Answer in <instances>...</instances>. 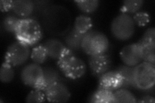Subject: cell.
Listing matches in <instances>:
<instances>
[{
	"mask_svg": "<svg viewBox=\"0 0 155 103\" xmlns=\"http://www.w3.org/2000/svg\"><path fill=\"white\" fill-rule=\"evenodd\" d=\"M57 66L63 75L71 80L80 79L87 71L85 62L67 48L57 60Z\"/></svg>",
	"mask_w": 155,
	"mask_h": 103,
	"instance_id": "1",
	"label": "cell"
},
{
	"mask_svg": "<svg viewBox=\"0 0 155 103\" xmlns=\"http://www.w3.org/2000/svg\"><path fill=\"white\" fill-rule=\"evenodd\" d=\"M16 40L28 47L36 45L43 37L42 28L36 19L27 18L20 19L16 29Z\"/></svg>",
	"mask_w": 155,
	"mask_h": 103,
	"instance_id": "2",
	"label": "cell"
},
{
	"mask_svg": "<svg viewBox=\"0 0 155 103\" xmlns=\"http://www.w3.org/2000/svg\"><path fill=\"white\" fill-rule=\"evenodd\" d=\"M109 46L107 37L104 33L92 29L86 33L82 41V50L88 56L107 52Z\"/></svg>",
	"mask_w": 155,
	"mask_h": 103,
	"instance_id": "3",
	"label": "cell"
},
{
	"mask_svg": "<svg viewBox=\"0 0 155 103\" xmlns=\"http://www.w3.org/2000/svg\"><path fill=\"white\" fill-rule=\"evenodd\" d=\"M135 23L129 14H120L116 16L110 24L113 36L118 40L125 41L131 38L135 31Z\"/></svg>",
	"mask_w": 155,
	"mask_h": 103,
	"instance_id": "4",
	"label": "cell"
},
{
	"mask_svg": "<svg viewBox=\"0 0 155 103\" xmlns=\"http://www.w3.org/2000/svg\"><path fill=\"white\" fill-rule=\"evenodd\" d=\"M134 81L137 89L148 90L155 83V65L142 62L134 66Z\"/></svg>",
	"mask_w": 155,
	"mask_h": 103,
	"instance_id": "5",
	"label": "cell"
},
{
	"mask_svg": "<svg viewBox=\"0 0 155 103\" xmlns=\"http://www.w3.org/2000/svg\"><path fill=\"white\" fill-rule=\"evenodd\" d=\"M21 79L24 85L34 89L44 91L43 67L36 63H31L24 66L21 72Z\"/></svg>",
	"mask_w": 155,
	"mask_h": 103,
	"instance_id": "6",
	"label": "cell"
},
{
	"mask_svg": "<svg viewBox=\"0 0 155 103\" xmlns=\"http://www.w3.org/2000/svg\"><path fill=\"white\" fill-rule=\"evenodd\" d=\"M30 47L18 41L10 45L5 55V61L16 67L23 65L31 56Z\"/></svg>",
	"mask_w": 155,
	"mask_h": 103,
	"instance_id": "7",
	"label": "cell"
},
{
	"mask_svg": "<svg viewBox=\"0 0 155 103\" xmlns=\"http://www.w3.org/2000/svg\"><path fill=\"white\" fill-rule=\"evenodd\" d=\"M142 60L145 62L155 65V29L154 27L148 28L142 37L137 42Z\"/></svg>",
	"mask_w": 155,
	"mask_h": 103,
	"instance_id": "8",
	"label": "cell"
},
{
	"mask_svg": "<svg viewBox=\"0 0 155 103\" xmlns=\"http://www.w3.org/2000/svg\"><path fill=\"white\" fill-rule=\"evenodd\" d=\"M88 63L92 75L99 78L110 70L112 66V59L107 52H104L90 56Z\"/></svg>",
	"mask_w": 155,
	"mask_h": 103,
	"instance_id": "9",
	"label": "cell"
},
{
	"mask_svg": "<svg viewBox=\"0 0 155 103\" xmlns=\"http://www.w3.org/2000/svg\"><path fill=\"white\" fill-rule=\"evenodd\" d=\"M47 101L51 102H66L71 99V92L62 82L58 81L46 88L43 91Z\"/></svg>",
	"mask_w": 155,
	"mask_h": 103,
	"instance_id": "10",
	"label": "cell"
},
{
	"mask_svg": "<svg viewBox=\"0 0 155 103\" xmlns=\"http://www.w3.org/2000/svg\"><path fill=\"white\" fill-rule=\"evenodd\" d=\"M120 56L124 65L129 66H137L143 61L141 51L137 43L123 47L120 52Z\"/></svg>",
	"mask_w": 155,
	"mask_h": 103,
	"instance_id": "11",
	"label": "cell"
},
{
	"mask_svg": "<svg viewBox=\"0 0 155 103\" xmlns=\"http://www.w3.org/2000/svg\"><path fill=\"white\" fill-rule=\"evenodd\" d=\"M123 79L116 70H109L98 78V88L110 91H115L122 88Z\"/></svg>",
	"mask_w": 155,
	"mask_h": 103,
	"instance_id": "12",
	"label": "cell"
},
{
	"mask_svg": "<svg viewBox=\"0 0 155 103\" xmlns=\"http://www.w3.org/2000/svg\"><path fill=\"white\" fill-rule=\"evenodd\" d=\"M42 44L46 49L48 57L53 60H59L67 48L60 40L54 38L48 39Z\"/></svg>",
	"mask_w": 155,
	"mask_h": 103,
	"instance_id": "13",
	"label": "cell"
},
{
	"mask_svg": "<svg viewBox=\"0 0 155 103\" xmlns=\"http://www.w3.org/2000/svg\"><path fill=\"white\" fill-rule=\"evenodd\" d=\"M35 3L31 0H16L13 2L12 11L17 16L27 18L35 11Z\"/></svg>",
	"mask_w": 155,
	"mask_h": 103,
	"instance_id": "14",
	"label": "cell"
},
{
	"mask_svg": "<svg viewBox=\"0 0 155 103\" xmlns=\"http://www.w3.org/2000/svg\"><path fill=\"white\" fill-rule=\"evenodd\" d=\"M84 35L76 31L74 28H72L65 37V45L74 52L80 50Z\"/></svg>",
	"mask_w": 155,
	"mask_h": 103,
	"instance_id": "15",
	"label": "cell"
},
{
	"mask_svg": "<svg viewBox=\"0 0 155 103\" xmlns=\"http://www.w3.org/2000/svg\"><path fill=\"white\" fill-rule=\"evenodd\" d=\"M123 79V84L122 88H128L132 87L137 89L134 81V66H129L125 65H120L116 68Z\"/></svg>",
	"mask_w": 155,
	"mask_h": 103,
	"instance_id": "16",
	"label": "cell"
},
{
	"mask_svg": "<svg viewBox=\"0 0 155 103\" xmlns=\"http://www.w3.org/2000/svg\"><path fill=\"white\" fill-rule=\"evenodd\" d=\"M88 101L94 103H113V92L98 88L91 95Z\"/></svg>",
	"mask_w": 155,
	"mask_h": 103,
	"instance_id": "17",
	"label": "cell"
},
{
	"mask_svg": "<svg viewBox=\"0 0 155 103\" xmlns=\"http://www.w3.org/2000/svg\"><path fill=\"white\" fill-rule=\"evenodd\" d=\"M137 98L127 88H120L113 92V102L114 103H135Z\"/></svg>",
	"mask_w": 155,
	"mask_h": 103,
	"instance_id": "18",
	"label": "cell"
},
{
	"mask_svg": "<svg viewBox=\"0 0 155 103\" xmlns=\"http://www.w3.org/2000/svg\"><path fill=\"white\" fill-rule=\"evenodd\" d=\"M93 21L92 19L86 15H80L76 17L74 24V28L76 31L82 34H85L93 28Z\"/></svg>",
	"mask_w": 155,
	"mask_h": 103,
	"instance_id": "19",
	"label": "cell"
},
{
	"mask_svg": "<svg viewBox=\"0 0 155 103\" xmlns=\"http://www.w3.org/2000/svg\"><path fill=\"white\" fill-rule=\"evenodd\" d=\"M43 81L45 89L46 88L56 82L60 81V76L58 71L54 68L46 66L43 67Z\"/></svg>",
	"mask_w": 155,
	"mask_h": 103,
	"instance_id": "20",
	"label": "cell"
},
{
	"mask_svg": "<svg viewBox=\"0 0 155 103\" xmlns=\"http://www.w3.org/2000/svg\"><path fill=\"white\" fill-rule=\"evenodd\" d=\"M48 56L46 49L43 44L37 45L32 48L31 52V58L32 61L38 65L44 63L48 59Z\"/></svg>",
	"mask_w": 155,
	"mask_h": 103,
	"instance_id": "21",
	"label": "cell"
},
{
	"mask_svg": "<svg viewBox=\"0 0 155 103\" xmlns=\"http://www.w3.org/2000/svg\"><path fill=\"white\" fill-rule=\"evenodd\" d=\"M142 0H126L123 2L120 12L123 14H136L143 6Z\"/></svg>",
	"mask_w": 155,
	"mask_h": 103,
	"instance_id": "22",
	"label": "cell"
},
{
	"mask_svg": "<svg viewBox=\"0 0 155 103\" xmlns=\"http://www.w3.org/2000/svg\"><path fill=\"white\" fill-rule=\"evenodd\" d=\"M74 3L81 12L87 14L95 12L100 5L98 0H76Z\"/></svg>",
	"mask_w": 155,
	"mask_h": 103,
	"instance_id": "23",
	"label": "cell"
},
{
	"mask_svg": "<svg viewBox=\"0 0 155 103\" xmlns=\"http://www.w3.org/2000/svg\"><path fill=\"white\" fill-rule=\"evenodd\" d=\"M11 64L5 61L0 69V80L3 83L11 82L14 77V70Z\"/></svg>",
	"mask_w": 155,
	"mask_h": 103,
	"instance_id": "24",
	"label": "cell"
},
{
	"mask_svg": "<svg viewBox=\"0 0 155 103\" xmlns=\"http://www.w3.org/2000/svg\"><path fill=\"white\" fill-rule=\"evenodd\" d=\"M20 19L14 15H8L3 19L2 27L6 32L14 34Z\"/></svg>",
	"mask_w": 155,
	"mask_h": 103,
	"instance_id": "25",
	"label": "cell"
},
{
	"mask_svg": "<svg viewBox=\"0 0 155 103\" xmlns=\"http://www.w3.org/2000/svg\"><path fill=\"white\" fill-rule=\"evenodd\" d=\"M47 100L45 93L43 91L38 89H34L27 95L25 101L28 103L43 102Z\"/></svg>",
	"mask_w": 155,
	"mask_h": 103,
	"instance_id": "26",
	"label": "cell"
},
{
	"mask_svg": "<svg viewBox=\"0 0 155 103\" xmlns=\"http://www.w3.org/2000/svg\"><path fill=\"white\" fill-rule=\"evenodd\" d=\"M133 19L135 24L140 27H144L147 25L151 21V17L149 14L143 11H139L134 14Z\"/></svg>",
	"mask_w": 155,
	"mask_h": 103,
	"instance_id": "27",
	"label": "cell"
},
{
	"mask_svg": "<svg viewBox=\"0 0 155 103\" xmlns=\"http://www.w3.org/2000/svg\"><path fill=\"white\" fill-rule=\"evenodd\" d=\"M14 1L12 0H2L0 2V9L2 12H8L12 9Z\"/></svg>",
	"mask_w": 155,
	"mask_h": 103,
	"instance_id": "28",
	"label": "cell"
},
{
	"mask_svg": "<svg viewBox=\"0 0 155 103\" xmlns=\"http://www.w3.org/2000/svg\"><path fill=\"white\" fill-rule=\"evenodd\" d=\"M138 102H152L154 103L155 102V99L151 95H145L142 97L140 98V99L137 101Z\"/></svg>",
	"mask_w": 155,
	"mask_h": 103,
	"instance_id": "29",
	"label": "cell"
}]
</instances>
